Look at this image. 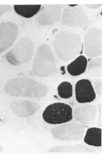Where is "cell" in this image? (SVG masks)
<instances>
[{"label":"cell","instance_id":"6da1fadb","mask_svg":"<svg viewBox=\"0 0 106 158\" xmlns=\"http://www.w3.org/2000/svg\"><path fill=\"white\" fill-rule=\"evenodd\" d=\"M82 46L80 36L68 31L59 34L54 43L56 54L64 61H69L75 58L80 52Z\"/></svg>","mask_w":106,"mask_h":158},{"label":"cell","instance_id":"7a4b0ae2","mask_svg":"<svg viewBox=\"0 0 106 158\" xmlns=\"http://www.w3.org/2000/svg\"><path fill=\"white\" fill-rule=\"evenodd\" d=\"M34 72L40 77L48 76L56 67L53 54L50 46L44 44L39 48L33 64Z\"/></svg>","mask_w":106,"mask_h":158},{"label":"cell","instance_id":"3957f363","mask_svg":"<svg viewBox=\"0 0 106 158\" xmlns=\"http://www.w3.org/2000/svg\"><path fill=\"white\" fill-rule=\"evenodd\" d=\"M72 109L70 105L62 102H56L49 105L42 114L45 122L52 124L67 123L73 118Z\"/></svg>","mask_w":106,"mask_h":158},{"label":"cell","instance_id":"277c9868","mask_svg":"<svg viewBox=\"0 0 106 158\" xmlns=\"http://www.w3.org/2000/svg\"><path fill=\"white\" fill-rule=\"evenodd\" d=\"M33 46L28 39L21 40L6 55V58L11 64L16 66L28 62L31 58Z\"/></svg>","mask_w":106,"mask_h":158},{"label":"cell","instance_id":"5b68a950","mask_svg":"<svg viewBox=\"0 0 106 158\" xmlns=\"http://www.w3.org/2000/svg\"><path fill=\"white\" fill-rule=\"evenodd\" d=\"M102 37V31L100 29L92 28L88 31L84 39V50L87 56L95 58L101 55Z\"/></svg>","mask_w":106,"mask_h":158},{"label":"cell","instance_id":"8992f818","mask_svg":"<svg viewBox=\"0 0 106 158\" xmlns=\"http://www.w3.org/2000/svg\"><path fill=\"white\" fill-rule=\"evenodd\" d=\"M88 21L85 11L78 8H67L64 10L62 22L63 24L70 27H83Z\"/></svg>","mask_w":106,"mask_h":158},{"label":"cell","instance_id":"52a82bcc","mask_svg":"<svg viewBox=\"0 0 106 158\" xmlns=\"http://www.w3.org/2000/svg\"><path fill=\"white\" fill-rule=\"evenodd\" d=\"M18 33L17 26L13 23L4 22L0 24V53L12 45Z\"/></svg>","mask_w":106,"mask_h":158},{"label":"cell","instance_id":"ba28073f","mask_svg":"<svg viewBox=\"0 0 106 158\" xmlns=\"http://www.w3.org/2000/svg\"><path fill=\"white\" fill-rule=\"evenodd\" d=\"M76 98L80 103L90 102L96 98V94L90 81L83 79L78 81L75 85Z\"/></svg>","mask_w":106,"mask_h":158},{"label":"cell","instance_id":"9c48e42d","mask_svg":"<svg viewBox=\"0 0 106 158\" xmlns=\"http://www.w3.org/2000/svg\"><path fill=\"white\" fill-rule=\"evenodd\" d=\"M56 137L63 141H77L81 140L84 135V129L82 126L74 123L59 126Z\"/></svg>","mask_w":106,"mask_h":158},{"label":"cell","instance_id":"30bf717a","mask_svg":"<svg viewBox=\"0 0 106 158\" xmlns=\"http://www.w3.org/2000/svg\"><path fill=\"white\" fill-rule=\"evenodd\" d=\"M97 113L95 106L87 105L76 107L74 110V114L76 120L86 125L92 124Z\"/></svg>","mask_w":106,"mask_h":158},{"label":"cell","instance_id":"8fae6325","mask_svg":"<svg viewBox=\"0 0 106 158\" xmlns=\"http://www.w3.org/2000/svg\"><path fill=\"white\" fill-rule=\"evenodd\" d=\"M61 7L60 5H49L45 7L38 18L42 25H49L58 21L60 18Z\"/></svg>","mask_w":106,"mask_h":158},{"label":"cell","instance_id":"7c38bea8","mask_svg":"<svg viewBox=\"0 0 106 158\" xmlns=\"http://www.w3.org/2000/svg\"><path fill=\"white\" fill-rule=\"evenodd\" d=\"M88 60L84 56H78L67 67V70L71 75L78 76L83 73L87 66Z\"/></svg>","mask_w":106,"mask_h":158},{"label":"cell","instance_id":"4fadbf2b","mask_svg":"<svg viewBox=\"0 0 106 158\" xmlns=\"http://www.w3.org/2000/svg\"><path fill=\"white\" fill-rule=\"evenodd\" d=\"M102 129L97 127L88 129L84 138L87 144L95 147H101Z\"/></svg>","mask_w":106,"mask_h":158},{"label":"cell","instance_id":"5bb4252c","mask_svg":"<svg viewBox=\"0 0 106 158\" xmlns=\"http://www.w3.org/2000/svg\"><path fill=\"white\" fill-rule=\"evenodd\" d=\"M41 5H15L14 10L18 15L26 18H30L36 14L41 8Z\"/></svg>","mask_w":106,"mask_h":158},{"label":"cell","instance_id":"9a60e30c","mask_svg":"<svg viewBox=\"0 0 106 158\" xmlns=\"http://www.w3.org/2000/svg\"><path fill=\"white\" fill-rule=\"evenodd\" d=\"M101 58L93 60L89 64L88 72L93 77H99L101 76Z\"/></svg>","mask_w":106,"mask_h":158},{"label":"cell","instance_id":"2e32d148","mask_svg":"<svg viewBox=\"0 0 106 158\" xmlns=\"http://www.w3.org/2000/svg\"><path fill=\"white\" fill-rule=\"evenodd\" d=\"M57 90L59 95L62 98L68 99L73 95V86L68 82L65 81L61 83L58 87Z\"/></svg>","mask_w":106,"mask_h":158},{"label":"cell","instance_id":"e0dca14e","mask_svg":"<svg viewBox=\"0 0 106 158\" xmlns=\"http://www.w3.org/2000/svg\"><path fill=\"white\" fill-rule=\"evenodd\" d=\"M94 84L98 94L101 95L102 81L101 79H97L95 80Z\"/></svg>","mask_w":106,"mask_h":158},{"label":"cell","instance_id":"ac0fdd59","mask_svg":"<svg viewBox=\"0 0 106 158\" xmlns=\"http://www.w3.org/2000/svg\"><path fill=\"white\" fill-rule=\"evenodd\" d=\"M10 6H0V16L7 12L10 9Z\"/></svg>","mask_w":106,"mask_h":158},{"label":"cell","instance_id":"d6986e66","mask_svg":"<svg viewBox=\"0 0 106 158\" xmlns=\"http://www.w3.org/2000/svg\"><path fill=\"white\" fill-rule=\"evenodd\" d=\"M101 5H86L85 6L89 8L92 9H95L99 7Z\"/></svg>","mask_w":106,"mask_h":158},{"label":"cell","instance_id":"ffe728a7","mask_svg":"<svg viewBox=\"0 0 106 158\" xmlns=\"http://www.w3.org/2000/svg\"><path fill=\"white\" fill-rule=\"evenodd\" d=\"M77 5H69V6H71V7H74V6H75Z\"/></svg>","mask_w":106,"mask_h":158}]
</instances>
